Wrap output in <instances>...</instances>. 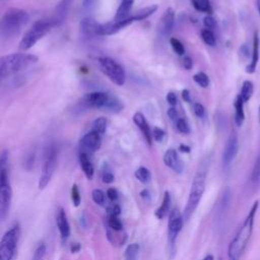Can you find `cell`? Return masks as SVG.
<instances>
[{
    "instance_id": "6da1fadb",
    "label": "cell",
    "mask_w": 260,
    "mask_h": 260,
    "mask_svg": "<svg viewBox=\"0 0 260 260\" xmlns=\"http://www.w3.org/2000/svg\"><path fill=\"white\" fill-rule=\"evenodd\" d=\"M258 206H259V202L255 201L249 213L247 214L246 218L244 219L242 225L239 228L236 236L231 241L228 249L229 260H241L249 244V241L252 237L254 221H255V216L258 210Z\"/></svg>"
},
{
    "instance_id": "7a4b0ae2",
    "label": "cell",
    "mask_w": 260,
    "mask_h": 260,
    "mask_svg": "<svg viewBox=\"0 0 260 260\" xmlns=\"http://www.w3.org/2000/svg\"><path fill=\"white\" fill-rule=\"evenodd\" d=\"M39 58L36 55L27 53H13L2 56L0 59V76L7 78L22 69L37 63Z\"/></svg>"
},
{
    "instance_id": "3957f363",
    "label": "cell",
    "mask_w": 260,
    "mask_h": 260,
    "mask_svg": "<svg viewBox=\"0 0 260 260\" xmlns=\"http://www.w3.org/2000/svg\"><path fill=\"white\" fill-rule=\"evenodd\" d=\"M206 176H207V168L206 166H202L200 169H198V171L196 172L193 178L188 201L183 212L184 220H188L192 216V214L195 212L196 208L198 207L199 202L205 191Z\"/></svg>"
},
{
    "instance_id": "277c9868",
    "label": "cell",
    "mask_w": 260,
    "mask_h": 260,
    "mask_svg": "<svg viewBox=\"0 0 260 260\" xmlns=\"http://www.w3.org/2000/svg\"><path fill=\"white\" fill-rule=\"evenodd\" d=\"M29 15L26 11L19 8L8 9L1 18L0 30L1 36L5 39H10L16 36L21 27L27 23Z\"/></svg>"
},
{
    "instance_id": "5b68a950",
    "label": "cell",
    "mask_w": 260,
    "mask_h": 260,
    "mask_svg": "<svg viewBox=\"0 0 260 260\" xmlns=\"http://www.w3.org/2000/svg\"><path fill=\"white\" fill-rule=\"evenodd\" d=\"M55 26H57V24L52 17L37 20L21 38L19 42V49L22 51L29 50Z\"/></svg>"
},
{
    "instance_id": "8992f818",
    "label": "cell",
    "mask_w": 260,
    "mask_h": 260,
    "mask_svg": "<svg viewBox=\"0 0 260 260\" xmlns=\"http://www.w3.org/2000/svg\"><path fill=\"white\" fill-rule=\"evenodd\" d=\"M57 158H58V148L55 143H51L47 146L44 154V165L42 169V174L39 179V189H44L49 182L51 181L56 166H57Z\"/></svg>"
},
{
    "instance_id": "52a82bcc",
    "label": "cell",
    "mask_w": 260,
    "mask_h": 260,
    "mask_svg": "<svg viewBox=\"0 0 260 260\" xmlns=\"http://www.w3.org/2000/svg\"><path fill=\"white\" fill-rule=\"evenodd\" d=\"M20 229L18 223L12 225L3 235L0 243V260H13L16 253Z\"/></svg>"
},
{
    "instance_id": "ba28073f",
    "label": "cell",
    "mask_w": 260,
    "mask_h": 260,
    "mask_svg": "<svg viewBox=\"0 0 260 260\" xmlns=\"http://www.w3.org/2000/svg\"><path fill=\"white\" fill-rule=\"evenodd\" d=\"M101 70L117 85L121 86L126 81V72L124 68L110 57H100L98 59Z\"/></svg>"
},
{
    "instance_id": "9c48e42d",
    "label": "cell",
    "mask_w": 260,
    "mask_h": 260,
    "mask_svg": "<svg viewBox=\"0 0 260 260\" xmlns=\"http://www.w3.org/2000/svg\"><path fill=\"white\" fill-rule=\"evenodd\" d=\"M12 200V190L8 181L6 168L0 169V217L4 220L9 214Z\"/></svg>"
},
{
    "instance_id": "30bf717a",
    "label": "cell",
    "mask_w": 260,
    "mask_h": 260,
    "mask_svg": "<svg viewBox=\"0 0 260 260\" xmlns=\"http://www.w3.org/2000/svg\"><path fill=\"white\" fill-rule=\"evenodd\" d=\"M183 221H184L183 214H181V212L177 208L172 209L169 214V220H168V234H169V240L171 245H174L179 233L181 232L183 228Z\"/></svg>"
},
{
    "instance_id": "8fae6325",
    "label": "cell",
    "mask_w": 260,
    "mask_h": 260,
    "mask_svg": "<svg viewBox=\"0 0 260 260\" xmlns=\"http://www.w3.org/2000/svg\"><path fill=\"white\" fill-rule=\"evenodd\" d=\"M102 135L98 132L90 130L85 133L80 139V147L82 152H95L101 148L102 145Z\"/></svg>"
},
{
    "instance_id": "7c38bea8",
    "label": "cell",
    "mask_w": 260,
    "mask_h": 260,
    "mask_svg": "<svg viewBox=\"0 0 260 260\" xmlns=\"http://www.w3.org/2000/svg\"><path fill=\"white\" fill-rule=\"evenodd\" d=\"M239 149V141H238V136L234 133L232 134L224 146V150L222 153V165L223 167H229L235 159Z\"/></svg>"
},
{
    "instance_id": "4fadbf2b",
    "label": "cell",
    "mask_w": 260,
    "mask_h": 260,
    "mask_svg": "<svg viewBox=\"0 0 260 260\" xmlns=\"http://www.w3.org/2000/svg\"><path fill=\"white\" fill-rule=\"evenodd\" d=\"M134 21H135L134 17L131 16V17H128V18H126L124 20H121V21L113 20V21H110V22H107V23H101L99 35L100 36L114 35V34L118 32L119 30H121L122 28L128 26L129 24H131Z\"/></svg>"
},
{
    "instance_id": "5bb4252c",
    "label": "cell",
    "mask_w": 260,
    "mask_h": 260,
    "mask_svg": "<svg viewBox=\"0 0 260 260\" xmlns=\"http://www.w3.org/2000/svg\"><path fill=\"white\" fill-rule=\"evenodd\" d=\"M110 99V94L104 91H92L89 93H86L83 98V104L86 107L89 108H95V109H101L106 107L108 101Z\"/></svg>"
},
{
    "instance_id": "9a60e30c",
    "label": "cell",
    "mask_w": 260,
    "mask_h": 260,
    "mask_svg": "<svg viewBox=\"0 0 260 260\" xmlns=\"http://www.w3.org/2000/svg\"><path fill=\"white\" fill-rule=\"evenodd\" d=\"M175 24V11L173 8L169 7L165 13L162 14V16L160 17V20L158 22L157 25V30L158 34L162 37H168Z\"/></svg>"
},
{
    "instance_id": "2e32d148",
    "label": "cell",
    "mask_w": 260,
    "mask_h": 260,
    "mask_svg": "<svg viewBox=\"0 0 260 260\" xmlns=\"http://www.w3.org/2000/svg\"><path fill=\"white\" fill-rule=\"evenodd\" d=\"M164 162L168 168L172 169L177 174H181L184 170L183 161L180 159V157L178 155V152L174 148H169L165 152Z\"/></svg>"
},
{
    "instance_id": "e0dca14e",
    "label": "cell",
    "mask_w": 260,
    "mask_h": 260,
    "mask_svg": "<svg viewBox=\"0 0 260 260\" xmlns=\"http://www.w3.org/2000/svg\"><path fill=\"white\" fill-rule=\"evenodd\" d=\"M72 3H73V0H61L56 5V7L54 9V13L51 17L55 20L57 26L62 24L65 21V19L67 18V15L69 13Z\"/></svg>"
},
{
    "instance_id": "ac0fdd59",
    "label": "cell",
    "mask_w": 260,
    "mask_h": 260,
    "mask_svg": "<svg viewBox=\"0 0 260 260\" xmlns=\"http://www.w3.org/2000/svg\"><path fill=\"white\" fill-rule=\"evenodd\" d=\"M133 122L140 129V131H141L144 139L148 143V145H151V143H152V134L150 132L148 123H147L144 115L141 112H136L133 115Z\"/></svg>"
},
{
    "instance_id": "d6986e66",
    "label": "cell",
    "mask_w": 260,
    "mask_h": 260,
    "mask_svg": "<svg viewBox=\"0 0 260 260\" xmlns=\"http://www.w3.org/2000/svg\"><path fill=\"white\" fill-rule=\"evenodd\" d=\"M100 26H101V23H99L98 21H95L94 19L89 18V17L83 18V19L80 21V24H79L81 34H82L84 37H87V38L100 36V35H99Z\"/></svg>"
},
{
    "instance_id": "ffe728a7",
    "label": "cell",
    "mask_w": 260,
    "mask_h": 260,
    "mask_svg": "<svg viewBox=\"0 0 260 260\" xmlns=\"http://www.w3.org/2000/svg\"><path fill=\"white\" fill-rule=\"evenodd\" d=\"M56 223L61 236L62 240L68 239L70 236V225L67 219V215L65 210L62 207H59L57 211V216H56Z\"/></svg>"
},
{
    "instance_id": "44dd1931",
    "label": "cell",
    "mask_w": 260,
    "mask_h": 260,
    "mask_svg": "<svg viewBox=\"0 0 260 260\" xmlns=\"http://www.w3.org/2000/svg\"><path fill=\"white\" fill-rule=\"evenodd\" d=\"M259 49H260V39H259V32L256 30L254 32L253 37V51H252V59L250 64L246 67V72L247 73H254L258 64L259 60Z\"/></svg>"
},
{
    "instance_id": "7402d4cb",
    "label": "cell",
    "mask_w": 260,
    "mask_h": 260,
    "mask_svg": "<svg viewBox=\"0 0 260 260\" xmlns=\"http://www.w3.org/2000/svg\"><path fill=\"white\" fill-rule=\"evenodd\" d=\"M171 195L168 191L165 192L164 197H162V201L160 203V205L158 206V208L155 210L154 215L158 218V219H162L164 217L167 216V214H170V207H171Z\"/></svg>"
},
{
    "instance_id": "603a6c76",
    "label": "cell",
    "mask_w": 260,
    "mask_h": 260,
    "mask_svg": "<svg viewBox=\"0 0 260 260\" xmlns=\"http://www.w3.org/2000/svg\"><path fill=\"white\" fill-rule=\"evenodd\" d=\"M79 164H80V167H81L82 172L84 173L85 177L88 180H91L93 178L94 170H93V166H92L91 161L88 158L87 153L82 152V151L79 153Z\"/></svg>"
},
{
    "instance_id": "cb8c5ba5",
    "label": "cell",
    "mask_w": 260,
    "mask_h": 260,
    "mask_svg": "<svg viewBox=\"0 0 260 260\" xmlns=\"http://www.w3.org/2000/svg\"><path fill=\"white\" fill-rule=\"evenodd\" d=\"M244 101L240 94H238L234 102L235 107V122L237 126H242L245 120V113H244Z\"/></svg>"
},
{
    "instance_id": "d4e9b609",
    "label": "cell",
    "mask_w": 260,
    "mask_h": 260,
    "mask_svg": "<svg viewBox=\"0 0 260 260\" xmlns=\"http://www.w3.org/2000/svg\"><path fill=\"white\" fill-rule=\"evenodd\" d=\"M132 5H133V0H122L121 4L119 5V7L117 9L114 20L121 21V20H124V19L128 18L129 17L128 16L129 12L132 8Z\"/></svg>"
},
{
    "instance_id": "484cf974",
    "label": "cell",
    "mask_w": 260,
    "mask_h": 260,
    "mask_svg": "<svg viewBox=\"0 0 260 260\" xmlns=\"http://www.w3.org/2000/svg\"><path fill=\"white\" fill-rule=\"evenodd\" d=\"M251 184L254 190L260 189V154L255 160L252 174H251Z\"/></svg>"
},
{
    "instance_id": "4316f807",
    "label": "cell",
    "mask_w": 260,
    "mask_h": 260,
    "mask_svg": "<svg viewBox=\"0 0 260 260\" xmlns=\"http://www.w3.org/2000/svg\"><path fill=\"white\" fill-rule=\"evenodd\" d=\"M157 5L156 4H153V5H149V6H146L142 9H140L135 15H133L135 21H139V20H143L147 17H149L151 14H153L156 10H157Z\"/></svg>"
},
{
    "instance_id": "83f0119b",
    "label": "cell",
    "mask_w": 260,
    "mask_h": 260,
    "mask_svg": "<svg viewBox=\"0 0 260 260\" xmlns=\"http://www.w3.org/2000/svg\"><path fill=\"white\" fill-rule=\"evenodd\" d=\"M253 91H254V84L252 81L250 80H245L242 84V88H241V98L243 99L244 103L249 102V100L251 99V96L253 95Z\"/></svg>"
},
{
    "instance_id": "f1b7e54d",
    "label": "cell",
    "mask_w": 260,
    "mask_h": 260,
    "mask_svg": "<svg viewBox=\"0 0 260 260\" xmlns=\"http://www.w3.org/2000/svg\"><path fill=\"white\" fill-rule=\"evenodd\" d=\"M123 108H124L123 103L116 96H112V95H110V99L105 107V109H107L113 113H119L120 111L123 110Z\"/></svg>"
},
{
    "instance_id": "f546056e",
    "label": "cell",
    "mask_w": 260,
    "mask_h": 260,
    "mask_svg": "<svg viewBox=\"0 0 260 260\" xmlns=\"http://www.w3.org/2000/svg\"><path fill=\"white\" fill-rule=\"evenodd\" d=\"M135 178L143 183V184H146L150 181V178H151V174L149 172V170L147 168H144V167H140L138 168L136 171H135Z\"/></svg>"
},
{
    "instance_id": "4dcf8cb0",
    "label": "cell",
    "mask_w": 260,
    "mask_h": 260,
    "mask_svg": "<svg viewBox=\"0 0 260 260\" xmlns=\"http://www.w3.org/2000/svg\"><path fill=\"white\" fill-rule=\"evenodd\" d=\"M108 228L114 231H123V223L119 218V215L108 213Z\"/></svg>"
},
{
    "instance_id": "1f68e13d",
    "label": "cell",
    "mask_w": 260,
    "mask_h": 260,
    "mask_svg": "<svg viewBox=\"0 0 260 260\" xmlns=\"http://www.w3.org/2000/svg\"><path fill=\"white\" fill-rule=\"evenodd\" d=\"M191 1L196 10L209 13V14L212 12V8L210 6L209 0H191Z\"/></svg>"
},
{
    "instance_id": "d6a6232c",
    "label": "cell",
    "mask_w": 260,
    "mask_h": 260,
    "mask_svg": "<svg viewBox=\"0 0 260 260\" xmlns=\"http://www.w3.org/2000/svg\"><path fill=\"white\" fill-rule=\"evenodd\" d=\"M139 253V245L132 243L127 246L125 250V260H136Z\"/></svg>"
},
{
    "instance_id": "836d02e7",
    "label": "cell",
    "mask_w": 260,
    "mask_h": 260,
    "mask_svg": "<svg viewBox=\"0 0 260 260\" xmlns=\"http://www.w3.org/2000/svg\"><path fill=\"white\" fill-rule=\"evenodd\" d=\"M107 129V119L104 117H99L92 122L91 130L98 132L99 134L103 135Z\"/></svg>"
},
{
    "instance_id": "e575fe53",
    "label": "cell",
    "mask_w": 260,
    "mask_h": 260,
    "mask_svg": "<svg viewBox=\"0 0 260 260\" xmlns=\"http://www.w3.org/2000/svg\"><path fill=\"white\" fill-rule=\"evenodd\" d=\"M201 39L203 40V42L208 45V46H215L216 44V40H215V37L213 35V32L210 30V29H207V28H204L201 30Z\"/></svg>"
},
{
    "instance_id": "d590c367",
    "label": "cell",
    "mask_w": 260,
    "mask_h": 260,
    "mask_svg": "<svg viewBox=\"0 0 260 260\" xmlns=\"http://www.w3.org/2000/svg\"><path fill=\"white\" fill-rule=\"evenodd\" d=\"M193 80L201 87H207L209 85V77L204 72H198L194 74Z\"/></svg>"
},
{
    "instance_id": "8d00e7d4",
    "label": "cell",
    "mask_w": 260,
    "mask_h": 260,
    "mask_svg": "<svg viewBox=\"0 0 260 260\" xmlns=\"http://www.w3.org/2000/svg\"><path fill=\"white\" fill-rule=\"evenodd\" d=\"M170 43H171V46H172V48H173V50L175 51L176 54H178L179 56L184 55V53H185V48H184L183 44H182L178 39L171 38V39H170Z\"/></svg>"
},
{
    "instance_id": "74e56055",
    "label": "cell",
    "mask_w": 260,
    "mask_h": 260,
    "mask_svg": "<svg viewBox=\"0 0 260 260\" xmlns=\"http://www.w3.org/2000/svg\"><path fill=\"white\" fill-rule=\"evenodd\" d=\"M91 198L95 204L103 205L105 203V193L101 189H94L91 192Z\"/></svg>"
},
{
    "instance_id": "f35d334b",
    "label": "cell",
    "mask_w": 260,
    "mask_h": 260,
    "mask_svg": "<svg viewBox=\"0 0 260 260\" xmlns=\"http://www.w3.org/2000/svg\"><path fill=\"white\" fill-rule=\"evenodd\" d=\"M71 200H72V203L74 204V206H76V207L79 206L80 201H81V197H80L79 189H78L76 184H73L72 188H71Z\"/></svg>"
},
{
    "instance_id": "ab89813d",
    "label": "cell",
    "mask_w": 260,
    "mask_h": 260,
    "mask_svg": "<svg viewBox=\"0 0 260 260\" xmlns=\"http://www.w3.org/2000/svg\"><path fill=\"white\" fill-rule=\"evenodd\" d=\"M176 125H177V129L181 132V133H184V134H189L190 133V127L188 125V123L182 119V118H179L177 121H176Z\"/></svg>"
},
{
    "instance_id": "60d3db41",
    "label": "cell",
    "mask_w": 260,
    "mask_h": 260,
    "mask_svg": "<svg viewBox=\"0 0 260 260\" xmlns=\"http://www.w3.org/2000/svg\"><path fill=\"white\" fill-rule=\"evenodd\" d=\"M45 253H46V245L44 243H41L35 251L34 260H41L44 257Z\"/></svg>"
},
{
    "instance_id": "b9f144b4",
    "label": "cell",
    "mask_w": 260,
    "mask_h": 260,
    "mask_svg": "<svg viewBox=\"0 0 260 260\" xmlns=\"http://www.w3.org/2000/svg\"><path fill=\"white\" fill-rule=\"evenodd\" d=\"M165 136H166V132L162 129H160L158 127H154L153 132H152V138H154L155 141H157V142L162 141L165 139Z\"/></svg>"
},
{
    "instance_id": "7bdbcfd3",
    "label": "cell",
    "mask_w": 260,
    "mask_h": 260,
    "mask_svg": "<svg viewBox=\"0 0 260 260\" xmlns=\"http://www.w3.org/2000/svg\"><path fill=\"white\" fill-rule=\"evenodd\" d=\"M114 179H115V177H114V175H113V173H112L111 171L107 170V171H104V172H103V174H102V180H103L104 183H106V184H111V183L114 182Z\"/></svg>"
},
{
    "instance_id": "ee69618b",
    "label": "cell",
    "mask_w": 260,
    "mask_h": 260,
    "mask_svg": "<svg viewBox=\"0 0 260 260\" xmlns=\"http://www.w3.org/2000/svg\"><path fill=\"white\" fill-rule=\"evenodd\" d=\"M203 22H204L205 27H206L207 29H210V30L213 29V28L215 27V25H216V22H215L214 18H213L212 16H210V15L205 16L204 19H203Z\"/></svg>"
},
{
    "instance_id": "f6af8a7d",
    "label": "cell",
    "mask_w": 260,
    "mask_h": 260,
    "mask_svg": "<svg viewBox=\"0 0 260 260\" xmlns=\"http://www.w3.org/2000/svg\"><path fill=\"white\" fill-rule=\"evenodd\" d=\"M194 113H195V115L197 117L203 118L205 116V109H204V107L201 104L195 103L194 104Z\"/></svg>"
},
{
    "instance_id": "bcb514c9",
    "label": "cell",
    "mask_w": 260,
    "mask_h": 260,
    "mask_svg": "<svg viewBox=\"0 0 260 260\" xmlns=\"http://www.w3.org/2000/svg\"><path fill=\"white\" fill-rule=\"evenodd\" d=\"M166 100L171 105V107H175L177 105V95L172 91L168 92V94L166 96Z\"/></svg>"
},
{
    "instance_id": "7dc6e473",
    "label": "cell",
    "mask_w": 260,
    "mask_h": 260,
    "mask_svg": "<svg viewBox=\"0 0 260 260\" xmlns=\"http://www.w3.org/2000/svg\"><path fill=\"white\" fill-rule=\"evenodd\" d=\"M107 196L111 201H116L118 199V191L115 188H109L107 190Z\"/></svg>"
},
{
    "instance_id": "c3c4849f",
    "label": "cell",
    "mask_w": 260,
    "mask_h": 260,
    "mask_svg": "<svg viewBox=\"0 0 260 260\" xmlns=\"http://www.w3.org/2000/svg\"><path fill=\"white\" fill-rule=\"evenodd\" d=\"M96 0H83L82 2V8L84 10H91L95 6Z\"/></svg>"
},
{
    "instance_id": "681fc988",
    "label": "cell",
    "mask_w": 260,
    "mask_h": 260,
    "mask_svg": "<svg viewBox=\"0 0 260 260\" xmlns=\"http://www.w3.org/2000/svg\"><path fill=\"white\" fill-rule=\"evenodd\" d=\"M182 64L183 67L187 70H191V68L193 67V61L190 57H184V59L182 60Z\"/></svg>"
},
{
    "instance_id": "f907efd6",
    "label": "cell",
    "mask_w": 260,
    "mask_h": 260,
    "mask_svg": "<svg viewBox=\"0 0 260 260\" xmlns=\"http://www.w3.org/2000/svg\"><path fill=\"white\" fill-rule=\"evenodd\" d=\"M167 114H168V117H169L172 121H177V120L179 119V118H178V113H177V111H176V109H175L174 107H171V108L168 110Z\"/></svg>"
},
{
    "instance_id": "816d5d0a",
    "label": "cell",
    "mask_w": 260,
    "mask_h": 260,
    "mask_svg": "<svg viewBox=\"0 0 260 260\" xmlns=\"http://www.w3.org/2000/svg\"><path fill=\"white\" fill-rule=\"evenodd\" d=\"M8 161V151L3 150L1 153V158H0V166L1 168H5L6 162Z\"/></svg>"
},
{
    "instance_id": "f5cc1de1",
    "label": "cell",
    "mask_w": 260,
    "mask_h": 260,
    "mask_svg": "<svg viewBox=\"0 0 260 260\" xmlns=\"http://www.w3.org/2000/svg\"><path fill=\"white\" fill-rule=\"evenodd\" d=\"M182 98L185 102H188V103L191 102V95H190V92H189L188 89H183L182 90Z\"/></svg>"
},
{
    "instance_id": "db71d44e",
    "label": "cell",
    "mask_w": 260,
    "mask_h": 260,
    "mask_svg": "<svg viewBox=\"0 0 260 260\" xmlns=\"http://www.w3.org/2000/svg\"><path fill=\"white\" fill-rule=\"evenodd\" d=\"M140 195H141V197H143V198H144V200H145V201H149L150 196H149V192H148L146 189L142 190V191H141V193H140Z\"/></svg>"
},
{
    "instance_id": "11a10c76",
    "label": "cell",
    "mask_w": 260,
    "mask_h": 260,
    "mask_svg": "<svg viewBox=\"0 0 260 260\" xmlns=\"http://www.w3.org/2000/svg\"><path fill=\"white\" fill-rule=\"evenodd\" d=\"M79 249H80V245H79L78 243H74L73 245H71V248H70V250H71V252H72V253H76V252H78V251H79Z\"/></svg>"
},
{
    "instance_id": "9f6ffc18",
    "label": "cell",
    "mask_w": 260,
    "mask_h": 260,
    "mask_svg": "<svg viewBox=\"0 0 260 260\" xmlns=\"http://www.w3.org/2000/svg\"><path fill=\"white\" fill-rule=\"evenodd\" d=\"M179 150H180V151H182V152H187V153H188V152H190V150H191V149H190V147H189V146L182 144V145H180V146H179Z\"/></svg>"
},
{
    "instance_id": "6f0895ef",
    "label": "cell",
    "mask_w": 260,
    "mask_h": 260,
    "mask_svg": "<svg viewBox=\"0 0 260 260\" xmlns=\"http://www.w3.org/2000/svg\"><path fill=\"white\" fill-rule=\"evenodd\" d=\"M202 260H214V258H213V255L208 254V255H206Z\"/></svg>"
},
{
    "instance_id": "680465c9",
    "label": "cell",
    "mask_w": 260,
    "mask_h": 260,
    "mask_svg": "<svg viewBox=\"0 0 260 260\" xmlns=\"http://www.w3.org/2000/svg\"><path fill=\"white\" fill-rule=\"evenodd\" d=\"M256 5H257V10H258V13L260 15V0H257L256 2Z\"/></svg>"
},
{
    "instance_id": "91938a15",
    "label": "cell",
    "mask_w": 260,
    "mask_h": 260,
    "mask_svg": "<svg viewBox=\"0 0 260 260\" xmlns=\"http://www.w3.org/2000/svg\"><path fill=\"white\" fill-rule=\"evenodd\" d=\"M258 120H259V123H260V107H259V111H258Z\"/></svg>"
}]
</instances>
